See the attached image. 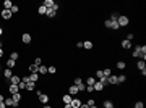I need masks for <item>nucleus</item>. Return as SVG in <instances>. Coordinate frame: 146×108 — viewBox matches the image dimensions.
Returning <instances> with one entry per match:
<instances>
[{"label": "nucleus", "instance_id": "nucleus-52", "mask_svg": "<svg viewBox=\"0 0 146 108\" xmlns=\"http://www.w3.org/2000/svg\"><path fill=\"white\" fill-rule=\"evenodd\" d=\"M2 34H3V29H2V27H0V36H2Z\"/></svg>", "mask_w": 146, "mask_h": 108}, {"label": "nucleus", "instance_id": "nucleus-43", "mask_svg": "<svg viewBox=\"0 0 146 108\" xmlns=\"http://www.w3.org/2000/svg\"><path fill=\"white\" fill-rule=\"evenodd\" d=\"M102 73H104V76H106V78H109V76H110V69H104Z\"/></svg>", "mask_w": 146, "mask_h": 108}, {"label": "nucleus", "instance_id": "nucleus-5", "mask_svg": "<svg viewBox=\"0 0 146 108\" xmlns=\"http://www.w3.org/2000/svg\"><path fill=\"white\" fill-rule=\"evenodd\" d=\"M138 69L141 71V74H143V76L146 74V65H145V61H143V60H140V61H138Z\"/></svg>", "mask_w": 146, "mask_h": 108}, {"label": "nucleus", "instance_id": "nucleus-12", "mask_svg": "<svg viewBox=\"0 0 146 108\" xmlns=\"http://www.w3.org/2000/svg\"><path fill=\"white\" fill-rule=\"evenodd\" d=\"M11 76H13V71H11L10 68H7V69L3 71V78H5V79H11Z\"/></svg>", "mask_w": 146, "mask_h": 108}, {"label": "nucleus", "instance_id": "nucleus-32", "mask_svg": "<svg viewBox=\"0 0 146 108\" xmlns=\"http://www.w3.org/2000/svg\"><path fill=\"white\" fill-rule=\"evenodd\" d=\"M47 73H49V74H55V73H57V68H55V66H49V68H47Z\"/></svg>", "mask_w": 146, "mask_h": 108}, {"label": "nucleus", "instance_id": "nucleus-47", "mask_svg": "<svg viewBox=\"0 0 146 108\" xmlns=\"http://www.w3.org/2000/svg\"><path fill=\"white\" fill-rule=\"evenodd\" d=\"M0 108H7V105H5V102H0Z\"/></svg>", "mask_w": 146, "mask_h": 108}, {"label": "nucleus", "instance_id": "nucleus-28", "mask_svg": "<svg viewBox=\"0 0 146 108\" xmlns=\"http://www.w3.org/2000/svg\"><path fill=\"white\" fill-rule=\"evenodd\" d=\"M104 108H114V102L106 100V102H104Z\"/></svg>", "mask_w": 146, "mask_h": 108}, {"label": "nucleus", "instance_id": "nucleus-21", "mask_svg": "<svg viewBox=\"0 0 146 108\" xmlns=\"http://www.w3.org/2000/svg\"><path fill=\"white\" fill-rule=\"evenodd\" d=\"M37 73H39V74H47V66L41 65V66H39V69H37Z\"/></svg>", "mask_w": 146, "mask_h": 108}, {"label": "nucleus", "instance_id": "nucleus-15", "mask_svg": "<svg viewBox=\"0 0 146 108\" xmlns=\"http://www.w3.org/2000/svg\"><path fill=\"white\" fill-rule=\"evenodd\" d=\"M15 66H16V61H15V60H11V58H8V60H7V68L13 69Z\"/></svg>", "mask_w": 146, "mask_h": 108}, {"label": "nucleus", "instance_id": "nucleus-24", "mask_svg": "<svg viewBox=\"0 0 146 108\" xmlns=\"http://www.w3.org/2000/svg\"><path fill=\"white\" fill-rule=\"evenodd\" d=\"M37 69H39V66H36V65H29V73H37Z\"/></svg>", "mask_w": 146, "mask_h": 108}, {"label": "nucleus", "instance_id": "nucleus-46", "mask_svg": "<svg viewBox=\"0 0 146 108\" xmlns=\"http://www.w3.org/2000/svg\"><path fill=\"white\" fill-rule=\"evenodd\" d=\"M86 90H88L89 94H91V92H94V89H92V87H89V86H86Z\"/></svg>", "mask_w": 146, "mask_h": 108}, {"label": "nucleus", "instance_id": "nucleus-9", "mask_svg": "<svg viewBox=\"0 0 146 108\" xmlns=\"http://www.w3.org/2000/svg\"><path fill=\"white\" fill-rule=\"evenodd\" d=\"M92 89L96 90V92H101V90L104 89V86H102V82H99V81H96V82H94V86H92Z\"/></svg>", "mask_w": 146, "mask_h": 108}, {"label": "nucleus", "instance_id": "nucleus-31", "mask_svg": "<svg viewBox=\"0 0 146 108\" xmlns=\"http://www.w3.org/2000/svg\"><path fill=\"white\" fill-rule=\"evenodd\" d=\"M96 78H97V79H102V78H106V76H104V73H102V69H97V71H96Z\"/></svg>", "mask_w": 146, "mask_h": 108}, {"label": "nucleus", "instance_id": "nucleus-51", "mask_svg": "<svg viewBox=\"0 0 146 108\" xmlns=\"http://www.w3.org/2000/svg\"><path fill=\"white\" fill-rule=\"evenodd\" d=\"M2 56H3V50L0 48V58H2Z\"/></svg>", "mask_w": 146, "mask_h": 108}, {"label": "nucleus", "instance_id": "nucleus-26", "mask_svg": "<svg viewBox=\"0 0 146 108\" xmlns=\"http://www.w3.org/2000/svg\"><path fill=\"white\" fill-rule=\"evenodd\" d=\"M125 66H127V63H125V61H122V60H120V61H117V68H119V69H125Z\"/></svg>", "mask_w": 146, "mask_h": 108}, {"label": "nucleus", "instance_id": "nucleus-36", "mask_svg": "<svg viewBox=\"0 0 146 108\" xmlns=\"http://www.w3.org/2000/svg\"><path fill=\"white\" fill-rule=\"evenodd\" d=\"M5 105L7 107H13V99H5Z\"/></svg>", "mask_w": 146, "mask_h": 108}, {"label": "nucleus", "instance_id": "nucleus-44", "mask_svg": "<svg viewBox=\"0 0 146 108\" xmlns=\"http://www.w3.org/2000/svg\"><path fill=\"white\" fill-rule=\"evenodd\" d=\"M21 81H23V82H26V84H28V82H31V81H29V76H24V78H23Z\"/></svg>", "mask_w": 146, "mask_h": 108}, {"label": "nucleus", "instance_id": "nucleus-6", "mask_svg": "<svg viewBox=\"0 0 146 108\" xmlns=\"http://www.w3.org/2000/svg\"><path fill=\"white\" fill-rule=\"evenodd\" d=\"M42 5H44L47 10H52V8H54V5H55V2H54V0H44Z\"/></svg>", "mask_w": 146, "mask_h": 108}, {"label": "nucleus", "instance_id": "nucleus-34", "mask_svg": "<svg viewBox=\"0 0 146 108\" xmlns=\"http://www.w3.org/2000/svg\"><path fill=\"white\" fill-rule=\"evenodd\" d=\"M26 89H28V90H34V89H36L34 82H28V84H26Z\"/></svg>", "mask_w": 146, "mask_h": 108}, {"label": "nucleus", "instance_id": "nucleus-35", "mask_svg": "<svg viewBox=\"0 0 146 108\" xmlns=\"http://www.w3.org/2000/svg\"><path fill=\"white\" fill-rule=\"evenodd\" d=\"M10 11H11V15H13V13H18V11H19V7H18V5H13Z\"/></svg>", "mask_w": 146, "mask_h": 108}, {"label": "nucleus", "instance_id": "nucleus-39", "mask_svg": "<svg viewBox=\"0 0 146 108\" xmlns=\"http://www.w3.org/2000/svg\"><path fill=\"white\" fill-rule=\"evenodd\" d=\"M135 108H145L143 102H136V103H135Z\"/></svg>", "mask_w": 146, "mask_h": 108}, {"label": "nucleus", "instance_id": "nucleus-14", "mask_svg": "<svg viewBox=\"0 0 146 108\" xmlns=\"http://www.w3.org/2000/svg\"><path fill=\"white\" fill-rule=\"evenodd\" d=\"M29 81H31V82H37V81H39V73H31Z\"/></svg>", "mask_w": 146, "mask_h": 108}, {"label": "nucleus", "instance_id": "nucleus-22", "mask_svg": "<svg viewBox=\"0 0 146 108\" xmlns=\"http://www.w3.org/2000/svg\"><path fill=\"white\" fill-rule=\"evenodd\" d=\"M37 11H39V15H46V13H47V8L44 7V5H39V8H37Z\"/></svg>", "mask_w": 146, "mask_h": 108}, {"label": "nucleus", "instance_id": "nucleus-45", "mask_svg": "<svg viewBox=\"0 0 146 108\" xmlns=\"http://www.w3.org/2000/svg\"><path fill=\"white\" fill-rule=\"evenodd\" d=\"M19 107V102H15V100H13V108H18Z\"/></svg>", "mask_w": 146, "mask_h": 108}, {"label": "nucleus", "instance_id": "nucleus-3", "mask_svg": "<svg viewBox=\"0 0 146 108\" xmlns=\"http://www.w3.org/2000/svg\"><path fill=\"white\" fill-rule=\"evenodd\" d=\"M37 97H39V102H41V103H44V105L49 102V97H47L46 94H42V92H37Z\"/></svg>", "mask_w": 146, "mask_h": 108}, {"label": "nucleus", "instance_id": "nucleus-2", "mask_svg": "<svg viewBox=\"0 0 146 108\" xmlns=\"http://www.w3.org/2000/svg\"><path fill=\"white\" fill-rule=\"evenodd\" d=\"M75 86L78 87V90H80V92H84V90H86V84H84L80 78H76V79H75Z\"/></svg>", "mask_w": 146, "mask_h": 108}, {"label": "nucleus", "instance_id": "nucleus-30", "mask_svg": "<svg viewBox=\"0 0 146 108\" xmlns=\"http://www.w3.org/2000/svg\"><path fill=\"white\" fill-rule=\"evenodd\" d=\"M62 100H63V103H72V95H63V99H62Z\"/></svg>", "mask_w": 146, "mask_h": 108}, {"label": "nucleus", "instance_id": "nucleus-29", "mask_svg": "<svg viewBox=\"0 0 146 108\" xmlns=\"http://www.w3.org/2000/svg\"><path fill=\"white\" fill-rule=\"evenodd\" d=\"M55 13H57V11H54V10H47L46 16H47V18H54V16H55Z\"/></svg>", "mask_w": 146, "mask_h": 108}, {"label": "nucleus", "instance_id": "nucleus-49", "mask_svg": "<svg viewBox=\"0 0 146 108\" xmlns=\"http://www.w3.org/2000/svg\"><path fill=\"white\" fill-rule=\"evenodd\" d=\"M0 102H5V97H3V95H0Z\"/></svg>", "mask_w": 146, "mask_h": 108}, {"label": "nucleus", "instance_id": "nucleus-48", "mask_svg": "<svg viewBox=\"0 0 146 108\" xmlns=\"http://www.w3.org/2000/svg\"><path fill=\"white\" fill-rule=\"evenodd\" d=\"M80 108H89V107H88L86 103H81V107H80Z\"/></svg>", "mask_w": 146, "mask_h": 108}, {"label": "nucleus", "instance_id": "nucleus-19", "mask_svg": "<svg viewBox=\"0 0 146 108\" xmlns=\"http://www.w3.org/2000/svg\"><path fill=\"white\" fill-rule=\"evenodd\" d=\"M83 48H86V50H91V48H92V42H91V40H86V42H83Z\"/></svg>", "mask_w": 146, "mask_h": 108}, {"label": "nucleus", "instance_id": "nucleus-38", "mask_svg": "<svg viewBox=\"0 0 146 108\" xmlns=\"http://www.w3.org/2000/svg\"><path fill=\"white\" fill-rule=\"evenodd\" d=\"M86 105H88V107H92V105H96V102H94L92 99H89L88 102H86Z\"/></svg>", "mask_w": 146, "mask_h": 108}, {"label": "nucleus", "instance_id": "nucleus-37", "mask_svg": "<svg viewBox=\"0 0 146 108\" xmlns=\"http://www.w3.org/2000/svg\"><path fill=\"white\" fill-rule=\"evenodd\" d=\"M18 89H19V90L26 89V82H23V81H21V82H19V84H18Z\"/></svg>", "mask_w": 146, "mask_h": 108}, {"label": "nucleus", "instance_id": "nucleus-16", "mask_svg": "<svg viewBox=\"0 0 146 108\" xmlns=\"http://www.w3.org/2000/svg\"><path fill=\"white\" fill-rule=\"evenodd\" d=\"M94 82H96V78L89 76V78L86 79V82H84V84H86V86H89V87H92V86H94Z\"/></svg>", "mask_w": 146, "mask_h": 108}, {"label": "nucleus", "instance_id": "nucleus-8", "mask_svg": "<svg viewBox=\"0 0 146 108\" xmlns=\"http://www.w3.org/2000/svg\"><path fill=\"white\" fill-rule=\"evenodd\" d=\"M10 82H11V84H15V86H18L19 82H21V78L16 76V74H13V76H11V79H10Z\"/></svg>", "mask_w": 146, "mask_h": 108}, {"label": "nucleus", "instance_id": "nucleus-42", "mask_svg": "<svg viewBox=\"0 0 146 108\" xmlns=\"http://www.w3.org/2000/svg\"><path fill=\"white\" fill-rule=\"evenodd\" d=\"M34 65H36V66H41V65H42V61H41V58H39V56L36 58V61H34Z\"/></svg>", "mask_w": 146, "mask_h": 108}, {"label": "nucleus", "instance_id": "nucleus-10", "mask_svg": "<svg viewBox=\"0 0 146 108\" xmlns=\"http://www.w3.org/2000/svg\"><path fill=\"white\" fill-rule=\"evenodd\" d=\"M8 90H10V94L13 95V94H18L19 92V89H18V86H15V84H10V87H8Z\"/></svg>", "mask_w": 146, "mask_h": 108}, {"label": "nucleus", "instance_id": "nucleus-41", "mask_svg": "<svg viewBox=\"0 0 146 108\" xmlns=\"http://www.w3.org/2000/svg\"><path fill=\"white\" fill-rule=\"evenodd\" d=\"M133 37H135V36H133L131 32H128V34H127V40H130V42H131V40H133Z\"/></svg>", "mask_w": 146, "mask_h": 108}, {"label": "nucleus", "instance_id": "nucleus-20", "mask_svg": "<svg viewBox=\"0 0 146 108\" xmlns=\"http://www.w3.org/2000/svg\"><path fill=\"white\" fill-rule=\"evenodd\" d=\"M133 56L135 58H141V52H140V45L135 47V50H133Z\"/></svg>", "mask_w": 146, "mask_h": 108}, {"label": "nucleus", "instance_id": "nucleus-11", "mask_svg": "<svg viewBox=\"0 0 146 108\" xmlns=\"http://www.w3.org/2000/svg\"><path fill=\"white\" fill-rule=\"evenodd\" d=\"M78 92H80V90H78V87H76L75 84H73V86H70V89H68V94H70V95H76Z\"/></svg>", "mask_w": 146, "mask_h": 108}, {"label": "nucleus", "instance_id": "nucleus-40", "mask_svg": "<svg viewBox=\"0 0 146 108\" xmlns=\"http://www.w3.org/2000/svg\"><path fill=\"white\" fill-rule=\"evenodd\" d=\"M110 24H112V21H110V19H106V23H104V26H106V27H109V29H110Z\"/></svg>", "mask_w": 146, "mask_h": 108}, {"label": "nucleus", "instance_id": "nucleus-27", "mask_svg": "<svg viewBox=\"0 0 146 108\" xmlns=\"http://www.w3.org/2000/svg\"><path fill=\"white\" fill-rule=\"evenodd\" d=\"M11 99L15 100V102H19V100H21V92H18V94H13V95H11Z\"/></svg>", "mask_w": 146, "mask_h": 108}, {"label": "nucleus", "instance_id": "nucleus-7", "mask_svg": "<svg viewBox=\"0 0 146 108\" xmlns=\"http://www.w3.org/2000/svg\"><path fill=\"white\" fill-rule=\"evenodd\" d=\"M11 16H13V15H11L10 10H2V18H3V19H10Z\"/></svg>", "mask_w": 146, "mask_h": 108}, {"label": "nucleus", "instance_id": "nucleus-23", "mask_svg": "<svg viewBox=\"0 0 146 108\" xmlns=\"http://www.w3.org/2000/svg\"><path fill=\"white\" fill-rule=\"evenodd\" d=\"M122 47H123V48H130V47H131V42L125 39V40H122Z\"/></svg>", "mask_w": 146, "mask_h": 108}, {"label": "nucleus", "instance_id": "nucleus-13", "mask_svg": "<svg viewBox=\"0 0 146 108\" xmlns=\"http://www.w3.org/2000/svg\"><path fill=\"white\" fill-rule=\"evenodd\" d=\"M70 105H72V108H80V107H81V100H78V99H73Z\"/></svg>", "mask_w": 146, "mask_h": 108}, {"label": "nucleus", "instance_id": "nucleus-18", "mask_svg": "<svg viewBox=\"0 0 146 108\" xmlns=\"http://www.w3.org/2000/svg\"><path fill=\"white\" fill-rule=\"evenodd\" d=\"M107 84H119V82H117V76H112V74H110L109 78H107Z\"/></svg>", "mask_w": 146, "mask_h": 108}, {"label": "nucleus", "instance_id": "nucleus-54", "mask_svg": "<svg viewBox=\"0 0 146 108\" xmlns=\"http://www.w3.org/2000/svg\"><path fill=\"white\" fill-rule=\"evenodd\" d=\"M44 108H50V107H49V105H46V107H44Z\"/></svg>", "mask_w": 146, "mask_h": 108}, {"label": "nucleus", "instance_id": "nucleus-4", "mask_svg": "<svg viewBox=\"0 0 146 108\" xmlns=\"http://www.w3.org/2000/svg\"><path fill=\"white\" fill-rule=\"evenodd\" d=\"M21 40H23L24 44H31V40H33V37H31V34H28V32H24V34L21 36Z\"/></svg>", "mask_w": 146, "mask_h": 108}, {"label": "nucleus", "instance_id": "nucleus-17", "mask_svg": "<svg viewBox=\"0 0 146 108\" xmlns=\"http://www.w3.org/2000/svg\"><path fill=\"white\" fill-rule=\"evenodd\" d=\"M11 7H13L11 0H5V2H3V10H11Z\"/></svg>", "mask_w": 146, "mask_h": 108}, {"label": "nucleus", "instance_id": "nucleus-53", "mask_svg": "<svg viewBox=\"0 0 146 108\" xmlns=\"http://www.w3.org/2000/svg\"><path fill=\"white\" fill-rule=\"evenodd\" d=\"M89 108H97V107H96V105H92V107H89Z\"/></svg>", "mask_w": 146, "mask_h": 108}, {"label": "nucleus", "instance_id": "nucleus-50", "mask_svg": "<svg viewBox=\"0 0 146 108\" xmlns=\"http://www.w3.org/2000/svg\"><path fill=\"white\" fill-rule=\"evenodd\" d=\"M65 108H72V105H70V103H65Z\"/></svg>", "mask_w": 146, "mask_h": 108}, {"label": "nucleus", "instance_id": "nucleus-33", "mask_svg": "<svg viewBox=\"0 0 146 108\" xmlns=\"http://www.w3.org/2000/svg\"><path fill=\"white\" fill-rule=\"evenodd\" d=\"M10 58H11V60H15V61H16V60H18V58H19V55H18V52H11V55H10Z\"/></svg>", "mask_w": 146, "mask_h": 108}, {"label": "nucleus", "instance_id": "nucleus-25", "mask_svg": "<svg viewBox=\"0 0 146 108\" xmlns=\"http://www.w3.org/2000/svg\"><path fill=\"white\" fill-rule=\"evenodd\" d=\"M127 81V76H125V74H120L119 78H117V82H119V84H122V82H125Z\"/></svg>", "mask_w": 146, "mask_h": 108}, {"label": "nucleus", "instance_id": "nucleus-1", "mask_svg": "<svg viewBox=\"0 0 146 108\" xmlns=\"http://www.w3.org/2000/svg\"><path fill=\"white\" fill-rule=\"evenodd\" d=\"M128 23H130V19H128L127 16H119V19H117V24H119V27L128 26Z\"/></svg>", "mask_w": 146, "mask_h": 108}, {"label": "nucleus", "instance_id": "nucleus-55", "mask_svg": "<svg viewBox=\"0 0 146 108\" xmlns=\"http://www.w3.org/2000/svg\"><path fill=\"white\" fill-rule=\"evenodd\" d=\"M0 48H2V42H0Z\"/></svg>", "mask_w": 146, "mask_h": 108}]
</instances>
